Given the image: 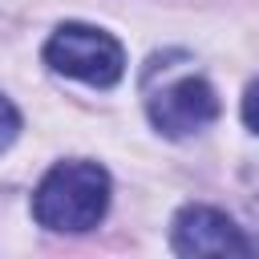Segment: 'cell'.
<instances>
[{"instance_id":"1","label":"cell","mask_w":259,"mask_h":259,"mask_svg":"<svg viewBox=\"0 0 259 259\" xmlns=\"http://www.w3.org/2000/svg\"><path fill=\"white\" fill-rule=\"evenodd\" d=\"M109 210V174L97 162H61L53 166L36 194H32V214L49 231L81 235L93 231Z\"/></svg>"},{"instance_id":"2","label":"cell","mask_w":259,"mask_h":259,"mask_svg":"<svg viewBox=\"0 0 259 259\" xmlns=\"http://www.w3.org/2000/svg\"><path fill=\"white\" fill-rule=\"evenodd\" d=\"M45 65L53 73L73 77V81L109 89L125 73V53H121V45L105 28H93V24H61V28H53V36L45 45Z\"/></svg>"},{"instance_id":"3","label":"cell","mask_w":259,"mask_h":259,"mask_svg":"<svg viewBox=\"0 0 259 259\" xmlns=\"http://www.w3.org/2000/svg\"><path fill=\"white\" fill-rule=\"evenodd\" d=\"M150 121L170 134V138H186L202 125H210L219 117V97L202 77H174L170 85L150 93Z\"/></svg>"},{"instance_id":"4","label":"cell","mask_w":259,"mask_h":259,"mask_svg":"<svg viewBox=\"0 0 259 259\" xmlns=\"http://www.w3.org/2000/svg\"><path fill=\"white\" fill-rule=\"evenodd\" d=\"M174 251L178 255H255V243L214 206H182L174 219Z\"/></svg>"},{"instance_id":"5","label":"cell","mask_w":259,"mask_h":259,"mask_svg":"<svg viewBox=\"0 0 259 259\" xmlns=\"http://www.w3.org/2000/svg\"><path fill=\"white\" fill-rule=\"evenodd\" d=\"M16 134H20V113H16L12 101L0 93V150H8V146L16 142Z\"/></svg>"},{"instance_id":"6","label":"cell","mask_w":259,"mask_h":259,"mask_svg":"<svg viewBox=\"0 0 259 259\" xmlns=\"http://www.w3.org/2000/svg\"><path fill=\"white\" fill-rule=\"evenodd\" d=\"M243 121L259 134V81L247 89V97H243Z\"/></svg>"},{"instance_id":"7","label":"cell","mask_w":259,"mask_h":259,"mask_svg":"<svg viewBox=\"0 0 259 259\" xmlns=\"http://www.w3.org/2000/svg\"><path fill=\"white\" fill-rule=\"evenodd\" d=\"M255 219H259V198H255Z\"/></svg>"}]
</instances>
